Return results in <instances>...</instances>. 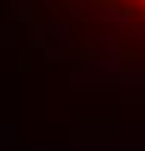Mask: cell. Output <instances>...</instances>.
Wrapping results in <instances>:
<instances>
[{
	"instance_id": "1",
	"label": "cell",
	"mask_w": 145,
	"mask_h": 151,
	"mask_svg": "<svg viewBox=\"0 0 145 151\" xmlns=\"http://www.w3.org/2000/svg\"><path fill=\"white\" fill-rule=\"evenodd\" d=\"M82 60L142 63L145 0H32Z\"/></svg>"
}]
</instances>
